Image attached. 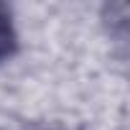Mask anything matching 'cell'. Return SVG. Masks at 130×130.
I'll list each match as a JSON object with an SVG mask.
<instances>
[{
  "label": "cell",
  "mask_w": 130,
  "mask_h": 130,
  "mask_svg": "<svg viewBox=\"0 0 130 130\" xmlns=\"http://www.w3.org/2000/svg\"><path fill=\"white\" fill-rule=\"evenodd\" d=\"M15 46V36H13V28H10V18L8 13L0 8V59L8 56Z\"/></svg>",
  "instance_id": "obj_1"
}]
</instances>
